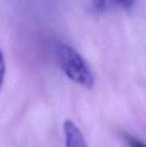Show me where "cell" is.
Wrapping results in <instances>:
<instances>
[{
	"label": "cell",
	"mask_w": 146,
	"mask_h": 147,
	"mask_svg": "<svg viewBox=\"0 0 146 147\" xmlns=\"http://www.w3.org/2000/svg\"><path fill=\"white\" fill-rule=\"evenodd\" d=\"M57 57L61 69L71 81L87 89L94 87L95 77L93 71L75 49L67 44H59L57 46Z\"/></svg>",
	"instance_id": "obj_1"
},
{
	"label": "cell",
	"mask_w": 146,
	"mask_h": 147,
	"mask_svg": "<svg viewBox=\"0 0 146 147\" xmlns=\"http://www.w3.org/2000/svg\"><path fill=\"white\" fill-rule=\"evenodd\" d=\"M63 132L65 137V147H87L83 133L70 119L63 122Z\"/></svg>",
	"instance_id": "obj_2"
},
{
	"label": "cell",
	"mask_w": 146,
	"mask_h": 147,
	"mask_svg": "<svg viewBox=\"0 0 146 147\" xmlns=\"http://www.w3.org/2000/svg\"><path fill=\"white\" fill-rule=\"evenodd\" d=\"M123 139L125 140L128 147H146V143L139 138L134 137L131 134L123 133Z\"/></svg>",
	"instance_id": "obj_3"
},
{
	"label": "cell",
	"mask_w": 146,
	"mask_h": 147,
	"mask_svg": "<svg viewBox=\"0 0 146 147\" xmlns=\"http://www.w3.org/2000/svg\"><path fill=\"white\" fill-rule=\"evenodd\" d=\"M5 60H4L3 54L0 51V90L2 88L4 82V77H5Z\"/></svg>",
	"instance_id": "obj_4"
},
{
	"label": "cell",
	"mask_w": 146,
	"mask_h": 147,
	"mask_svg": "<svg viewBox=\"0 0 146 147\" xmlns=\"http://www.w3.org/2000/svg\"><path fill=\"white\" fill-rule=\"evenodd\" d=\"M119 5H121L122 7L124 8H129L133 5L135 0H115Z\"/></svg>",
	"instance_id": "obj_5"
},
{
	"label": "cell",
	"mask_w": 146,
	"mask_h": 147,
	"mask_svg": "<svg viewBox=\"0 0 146 147\" xmlns=\"http://www.w3.org/2000/svg\"><path fill=\"white\" fill-rule=\"evenodd\" d=\"M95 6L99 9L100 7L101 8H104V6H105V2H104V0H95Z\"/></svg>",
	"instance_id": "obj_6"
}]
</instances>
